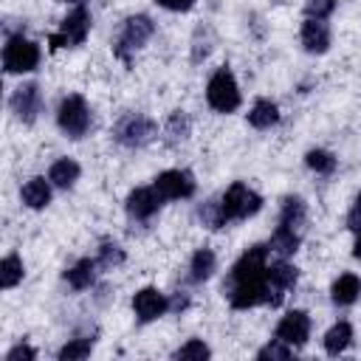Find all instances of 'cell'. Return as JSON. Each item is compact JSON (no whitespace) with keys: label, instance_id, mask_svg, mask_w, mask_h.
I'll return each mask as SVG.
<instances>
[{"label":"cell","instance_id":"cell-1","mask_svg":"<svg viewBox=\"0 0 361 361\" xmlns=\"http://www.w3.org/2000/svg\"><path fill=\"white\" fill-rule=\"evenodd\" d=\"M268 245H251L228 271L223 290L237 310L268 305Z\"/></svg>","mask_w":361,"mask_h":361},{"label":"cell","instance_id":"cell-2","mask_svg":"<svg viewBox=\"0 0 361 361\" xmlns=\"http://www.w3.org/2000/svg\"><path fill=\"white\" fill-rule=\"evenodd\" d=\"M305 223H307V209H305V200L296 197V195H288L282 200V209H279V226L268 243V248L276 254V257H290L296 254L299 243H302V234H305Z\"/></svg>","mask_w":361,"mask_h":361},{"label":"cell","instance_id":"cell-3","mask_svg":"<svg viewBox=\"0 0 361 361\" xmlns=\"http://www.w3.org/2000/svg\"><path fill=\"white\" fill-rule=\"evenodd\" d=\"M217 209H220V226H226L231 220H245L257 214L262 209V197L237 180L223 192V197H217Z\"/></svg>","mask_w":361,"mask_h":361},{"label":"cell","instance_id":"cell-4","mask_svg":"<svg viewBox=\"0 0 361 361\" xmlns=\"http://www.w3.org/2000/svg\"><path fill=\"white\" fill-rule=\"evenodd\" d=\"M152 31H155V25H152V20H149L147 14H133V17H127L124 25H121L118 39H116V45H113V54H116L124 65H130L133 54L152 37Z\"/></svg>","mask_w":361,"mask_h":361},{"label":"cell","instance_id":"cell-5","mask_svg":"<svg viewBox=\"0 0 361 361\" xmlns=\"http://www.w3.org/2000/svg\"><path fill=\"white\" fill-rule=\"evenodd\" d=\"M206 102L217 113H234L240 107V87L228 68H217L206 85Z\"/></svg>","mask_w":361,"mask_h":361},{"label":"cell","instance_id":"cell-6","mask_svg":"<svg viewBox=\"0 0 361 361\" xmlns=\"http://www.w3.org/2000/svg\"><path fill=\"white\" fill-rule=\"evenodd\" d=\"M56 124L68 138H82L90 130V107L79 93H71L59 102Z\"/></svg>","mask_w":361,"mask_h":361},{"label":"cell","instance_id":"cell-7","mask_svg":"<svg viewBox=\"0 0 361 361\" xmlns=\"http://www.w3.org/2000/svg\"><path fill=\"white\" fill-rule=\"evenodd\" d=\"M113 138L121 147H130V149L144 147L155 138V121L147 118L144 113H124L113 127Z\"/></svg>","mask_w":361,"mask_h":361},{"label":"cell","instance_id":"cell-8","mask_svg":"<svg viewBox=\"0 0 361 361\" xmlns=\"http://www.w3.org/2000/svg\"><path fill=\"white\" fill-rule=\"evenodd\" d=\"M39 65V48L37 42L25 39L23 34L8 37L6 48H3V68L6 73H28Z\"/></svg>","mask_w":361,"mask_h":361},{"label":"cell","instance_id":"cell-9","mask_svg":"<svg viewBox=\"0 0 361 361\" xmlns=\"http://www.w3.org/2000/svg\"><path fill=\"white\" fill-rule=\"evenodd\" d=\"M90 31V11L85 6H76L59 25L56 34H51V48H71V45H82L85 37Z\"/></svg>","mask_w":361,"mask_h":361},{"label":"cell","instance_id":"cell-10","mask_svg":"<svg viewBox=\"0 0 361 361\" xmlns=\"http://www.w3.org/2000/svg\"><path fill=\"white\" fill-rule=\"evenodd\" d=\"M296 279H299V271H296V265L288 262L285 257L268 262V305H271V307L282 305V299L293 290Z\"/></svg>","mask_w":361,"mask_h":361},{"label":"cell","instance_id":"cell-11","mask_svg":"<svg viewBox=\"0 0 361 361\" xmlns=\"http://www.w3.org/2000/svg\"><path fill=\"white\" fill-rule=\"evenodd\" d=\"M8 107H11V113H14L20 121H25V124L37 121V116H39V110H42V90H39V85H34V82L20 85V87L11 93Z\"/></svg>","mask_w":361,"mask_h":361},{"label":"cell","instance_id":"cell-12","mask_svg":"<svg viewBox=\"0 0 361 361\" xmlns=\"http://www.w3.org/2000/svg\"><path fill=\"white\" fill-rule=\"evenodd\" d=\"M155 189L164 200H183L195 195V178L186 169H166L155 178Z\"/></svg>","mask_w":361,"mask_h":361},{"label":"cell","instance_id":"cell-13","mask_svg":"<svg viewBox=\"0 0 361 361\" xmlns=\"http://www.w3.org/2000/svg\"><path fill=\"white\" fill-rule=\"evenodd\" d=\"M274 338L285 341L288 347H302V344L310 338V319H307V313H305V310H290V313H285V316L279 319V324H276Z\"/></svg>","mask_w":361,"mask_h":361},{"label":"cell","instance_id":"cell-14","mask_svg":"<svg viewBox=\"0 0 361 361\" xmlns=\"http://www.w3.org/2000/svg\"><path fill=\"white\" fill-rule=\"evenodd\" d=\"M169 310V299L166 293H161L158 288H141L135 296H133V313L138 322H155L161 319L164 313Z\"/></svg>","mask_w":361,"mask_h":361},{"label":"cell","instance_id":"cell-15","mask_svg":"<svg viewBox=\"0 0 361 361\" xmlns=\"http://www.w3.org/2000/svg\"><path fill=\"white\" fill-rule=\"evenodd\" d=\"M161 203H164V197L155 189V183L152 186H138L127 195V214L133 220H149L161 209Z\"/></svg>","mask_w":361,"mask_h":361},{"label":"cell","instance_id":"cell-16","mask_svg":"<svg viewBox=\"0 0 361 361\" xmlns=\"http://www.w3.org/2000/svg\"><path fill=\"white\" fill-rule=\"evenodd\" d=\"M302 45L307 54H324L330 48V25L324 20L305 17L302 23Z\"/></svg>","mask_w":361,"mask_h":361},{"label":"cell","instance_id":"cell-17","mask_svg":"<svg viewBox=\"0 0 361 361\" xmlns=\"http://www.w3.org/2000/svg\"><path fill=\"white\" fill-rule=\"evenodd\" d=\"M79 164L73 161V158H59V161H54L51 164V169H48V180L56 186V189H71L76 180H79Z\"/></svg>","mask_w":361,"mask_h":361},{"label":"cell","instance_id":"cell-18","mask_svg":"<svg viewBox=\"0 0 361 361\" xmlns=\"http://www.w3.org/2000/svg\"><path fill=\"white\" fill-rule=\"evenodd\" d=\"M51 180H45V178H31L25 186H23V192H20V197H23V203L28 206V209H45L48 203H51Z\"/></svg>","mask_w":361,"mask_h":361},{"label":"cell","instance_id":"cell-19","mask_svg":"<svg viewBox=\"0 0 361 361\" xmlns=\"http://www.w3.org/2000/svg\"><path fill=\"white\" fill-rule=\"evenodd\" d=\"M330 296H333V302L341 305V307L353 305V302L361 296V279H358L355 274H341V276L333 282Z\"/></svg>","mask_w":361,"mask_h":361},{"label":"cell","instance_id":"cell-20","mask_svg":"<svg viewBox=\"0 0 361 361\" xmlns=\"http://www.w3.org/2000/svg\"><path fill=\"white\" fill-rule=\"evenodd\" d=\"M96 259H79V262H73L68 271H65V279H68V285L73 288V290H85V288H90L93 285V279H96Z\"/></svg>","mask_w":361,"mask_h":361},{"label":"cell","instance_id":"cell-21","mask_svg":"<svg viewBox=\"0 0 361 361\" xmlns=\"http://www.w3.org/2000/svg\"><path fill=\"white\" fill-rule=\"evenodd\" d=\"M276 121H279V107L271 99H257L254 107L248 110V124L257 127V130H268Z\"/></svg>","mask_w":361,"mask_h":361},{"label":"cell","instance_id":"cell-22","mask_svg":"<svg viewBox=\"0 0 361 361\" xmlns=\"http://www.w3.org/2000/svg\"><path fill=\"white\" fill-rule=\"evenodd\" d=\"M217 268V257L212 248H197L192 262H189V279L192 282H206Z\"/></svg>","mask_w":361,"mask_h":361},{"label":"cell","instance_id":"cell-23","mask_svg":"<svg viewBox=\"0 0 361 361\" xmlns=\"http://www.w3.org/2000/svg\"><path fill=\"white\" fill-rule=\"evenodd\" d=\"M353 341V327L350 322H336L327 333H324V350L327 355H341Z\"/></svg>","mask_w":361,"mask_h":361},{"label":"cell","instance_id":"cell-24","mask_svg":"<svg viewBox=\"0 0 361 361\" xmlns=\"http://www.w3.org/2000/svg\"><path fill=\"white\" fill-rule=\"evenodd\" d=\"M189 133H192V121H189V116H186L183 110L169 113V118H166V124H164L166 144H180V141L189 138Z\"/></svg>","mask_w":361,"mask_h":361},{"label":"cell","instance_id":"cell-25","mask_svg":"<svg viewBox=\"0 0 361 361\" xmlns=\"http://www.w3.org/2000/svg\"><path fill=\"white\" fill-rule=\"evenodd\" d=\"M23 274H25V268H23V259L17 254L3 257V262H0V288H6V290L14 288L23 279Z\"/></svg>","mask_w":361,"mask_h":361},{"label":"cell","instance_id":"cell-26","mask_svg":"<svg viewBox=\"0 0 361 361\" xmlns=\"http://www.w3.org/2000/svg\"><path fill=\"white\" fill-rule=\"evenodd\" d=\"M90 350H93V338L90 336H76L59 350V361H82V358L90 355Z\"/></svg>","mask_w":361,"mask_h":361},{"label":"cell","instance_id":"cell-27","mask_svg":"<svg viewBox=\"0 0 361 361\" xmlns=\"http://www.w3.org/2000/svg\"><path fill=\"white\" fill-rule=\"evenodd\" d=\"M305 164L316 172V175H333L336 172V155L327 149H310L305 155Z\"/></svg>","mask_w":361,"mask_h":361},{"label":"cell","instance_id":"cell-28","mask_svg":"<svg viewBox=\"0 0 361 361\" xmlns=\"http://www.w3.org/2000/svg\"><path fill=\"white\" fill-rule=\"evenodd\" d=\"M96 262L102 265V268H118L121 262H124V248L118 245V243H102L99 245V257H96Z\"/></svg>","mask_w":361,"mask_h":361},{"label":"cell","instance_id":"cell-29","mask_svg":"<svg viewBox=\"0 0 361 361\" xmlns=\"http://www.w3.org/2000/svg\"><path fill=\"white\" fill-rule=\"evenodd\" d=\"M209 355H212V353H209V347H206L200 338H189L183 347H178V350H175V358H183V361H186V358L203 361V358H209Z\"/></svg>","mask_w":361,"mask_h":361},{"label":"cell","instance_id":"cell-30","mask_svg":"<svg viewBox=\"0 0 361 361\" xmlns=\"http://www.w3.org/2000/svg\"><path fill=\"white\" fill-rule=\"evenodd\" d=\"M290 350H293V347H288L285 341L274 338L271 344H265V347L257 353V358H259V361H268V358H271V361H285V358H290Z\"/></svg>","mask_w":361,"mask_h":361},{"label":"cell","instance_id":"cell-31","mask_svg":"<svg viewBox=\"0 0 361 361\" xmlns=\"http://www.w3.org/2000/svg\"><path fill=\"white\" fill-rule=\"evenodd\" d=\"M336 8V0H307L305 3V17H313V20H327Z\"/></svg>","mask_w":361,"mask_h":361},{"label":"cell","instance_id":"cell-32","mask_svg":"<svg viewBox=\"0 0 361 361\" xmlns=\"http://www.w3.org/2000/svg\"><path fill=\"white\" fill-rule=\"evenodd\" d=\"M34 358H37V353L28 344H17V347H11L6 353V361H34Z\"/></svg>","mask_w":361,"mask_h":361},{"label":"cell","instance_id":"cell-33","mask_svg":"<svg viewBox=\"0 0 361 361\" xmlns=\"http://www.w3.org/2000/svg\"><path fill=\"white\" fill-rule=\"evenodd\" d=\"M347 228L350 231H361V195L355 197V203H353V209H350V214H347Z\"/></svg>","mask_w":361,"mask_h":361},{"label":"cell","instance_id":"cell-34","mask_svg":"<svg viewBox=\"0 0 361 361\" xmlns=\"http://www.w3.org/2000/svg\"><path fill=\"white\" fill-rule=\"evenodd\" d=\"M161 8H169V11H189L195 6V0H155Z\"/></svg>","mask_w":361,"mask_h":361},{"label":"cell","instance_id":"cell-35","mask_svg":"<svg viewBox=\"0 0 361 361\" xmlns=\"http://www.w3.org/2000/svg\"><path fill=\"white\" fill-rule=\"evenodd\" d=\"M353 257H355V259H361V231L355 234V243H353Z\"/></svg>","mask_w":361,"mask_h":361},{"label":"cell","instance_id":"cell-36","mask_svg":"<svg viewBox=\"0 0 361 361\" xmlns=\"http://www.w3.org/2000/svg\"><path fill=\"white\" fill-rule=\"evenodd\" d=\"M65 3H82V0H65Z\"/></svg>","mask_w":361,"mask_h":361}]
</instances>
